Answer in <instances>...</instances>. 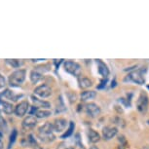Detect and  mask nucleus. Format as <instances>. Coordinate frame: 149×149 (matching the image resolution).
<instances>
[{"mask_svg":"<svg viewBox=\"0 0 149 149\" xmlns=\"http://www.w3.org/2000/svg\"><path fill=\"white\" fill-rule=\"evenodd\" d=\"M97 97V93L95 91H85L81 94V100L82 102H88V100H94Z\"/></svg>","mask_w":149,"mask_h":149,"instance_id":"16","label":"nucleus"},{"mask_svg":"<svg viewBox=\"0 0 149 149\" xmlns=\"http://www.w3.org/2000/svg\"><path fill=\"white\" fill-rule=\"evenodd\" d=\"M42 79V74L39 73L37 70H32L30 72V80H31L32 83H38L39 81Z\"/></svg>","mask_w":149,"mask_h":149,"instance_id":"20","label":"nucleus"},{"mask_svg":"<svg viewBox=\"0 0 149 149\" xmlns=\"http://www.w3.org/2000/svg\"><path fill=\"white\" fill-rule=\"evenodd\" d=\"M106 81H107V80H106V79L102 80V85H100V86H98L97 88H98V89H102V87H104V86L106 85Z\"/></svg>","mask_w":149,"mask_h":149,"instance_id":"27","label":"nucleus"},{"mask_svg":"<svg viewBox=\"0 0 149 149\" xmlns=\"http://www.w3.org/2000/svg\"><path fill=\"white\" fill-rule=\"evenodd\" d=\"M74 127H75L74 123H73V122H70L68 130H67V132H66L65 134H63V136H61V139H65V137H68V136H71L72 133H73V131H74Z\"/></svg>","mask_w":149,"mask_h":149,"instance_id":"21","label":"nucleus"},{"mask_svg":"<svg viewBox=\"0 0 149 149\" xmlns=\"http://www.w3.org/2000/svg\"><path fill=\"white\" fill-rule=\"evenodd\" d=\"M118 134V129L116 127H111V126H107L104 127L102 130V137L105 140H110L113 137H115Z\"/></svg>","mask_w":149,"mask_h":149,"instance_id":"10","label":"nucleus"},{"mask_svg":"<svg viewBox=\"0 0 149 149\" xmlns=\"http://www.w3.org/2000/svg\"><path fill=\"white\" fill-rule=\"evenodd\" d=\"M125 81H131V82H134V83L139 84V85H143L145 82V79H144V77H143L142 73L140 72L139 70H136V71L131 72L130 74L125 78Z\"/></svg>","mask_w":149,"mask_h":149,"instance_id":"5","label":"nucleus"},{"mask_svg":"<svg viewBox=\"0 0 149 149\" xmlns=\"http://www.w3.org/2000/svg\"><path fill=\"white\" fill-rule=\"evenodd\" d=\"M38 136L43 140V141L50 142L55 139L54 129H53V124L47 122L43 126H41L38 130Z\"/></svg>","mask_w":149,"mask_h":149,"instance_id":"1","label":"nucleus"},{"mask_svg":"<svg viewBox=\"0 0 149 149\" xmlns=\"http://www.w3.org/2000/svg\"><path fill=\"white\" fill-rule=\"evenodd\" d=\"M148 124H149V120H148Z\"/></svg>","mask_w":149,"mask_h":149,"instance_id":"31","label":"nucleus"},{"mask_svg":"<svg viewBox=\"0 0 149 149\" xmlns=\"http://www.w3.org/2000/svg\"><path fill=\"white\" fill-rule=\"evenodd\" d=\"M148 106H149V98L148 95H146V93L141 92L139 95V98L136 100V108L139 112H140L141 114H145L148 110Z\"/></svg>","mask_w":149,"mask_h":149,"instance_id":"3","label":"nucleus"},{"mask_svg":"<svg viewBox=\"0 0 149 149\" xmlns=\"http://www.w3.org/2000/svg\"><path fill=\"white\" fill-rule=\"evenodd\" d=\"M0 149H3V142L1 140V137H0Z\"/></svg>","mask_w":149,"mask_h":149,"instance_id":"28","label":"nucleus"},{"mask_svg":"<svg viewBox=\"0 0 149 149\" xmlns=\"http://www.w3.org/2000/svg\"><path fill=\"white\" fill-rule=\"evenodd\" d=\"M7 123H6V121H5V119L3 117L0 115V130H2L3 132H6L7 131Z\"/></svg>","mask_w":149,"mask_h":149,"instance_id":"23","label":"nucleus"},{"mask_svg":"<svg viewBox=\"0 0 149 149\" xmlns=\"http://www.w3.org/2000/svg\"><path fill=\"white\" fill-rule=\"evenodd\" d=\"M6 85V82H5V78L2 76L1 74H0V89L3 88Z\"/></svg>","mask_w":149,"mask_h":149,"instance_id":"26","label":"nucleus"},{"mask_svg":"<svg viewBox=\"0 0 149 149\" xmlns=\"http://www.w3.org/2000/svg\"><path fill=\"white\" fill-rule=\"evenodd\" d=\"M14 106L12 103L6 102V100H0V111L4 112L5 114H12L14 112Z\"/></svg>","mask_w":149,"mask_h":149,"instance_id":"13","label":"nucleus"},{"mask_svg":"<svg viewBox=\"0 0 149 149\" xmlns=\"http://www.w3.org/2000/svg\"><path fill=\"white\" fill-rule=\"evenodd\" d=\"M26 72L24 69H19L14 71L9 76V84L12 87H19L26 80Z\"/></svg>","mask_w":149,"mask_h":149,"instance_id":"2","label":"nucleus"},{"mask_svg":"<svg viewBox=\"0 0 149 149\" xmlns=\"http://www.w3.org/2000/svg\"><path fill=\"white\" fill-rule=\"evenodd\" d=\"M34 94L39 97H49L52 95V89L47 85H40L34 89Z\"/></svg>","mask_w":149,"mask_h":149,"instance_id":"6","label":"nucleus"},{"mask_svg":"<svg viewBox=\"0 0 149 149\" xmlns=\"http://www.w3.org/2000/svg\"><path fill=\"white\" fill-rule=\"evenodd\" d=\"M85 110H86L87 115L92 118L97 117L100 114V107L94 102L87 103L85 106Z\"/></svg>","mask_w":149,"mask_h":149,"instance_id":"7","label":"nucleus"},{"mask_svg":"<svg viewBox=\"0 0 149 149\" xmlns=\"http://www.w3.org/2000/svg\"><path fill=\"white\" fill-rule=\"evenodd\" d=\"M69 149H85V146H84L81 142H77L73 147L69 148Z\"/></svg>","mask_w":149,"mask_h":149,"instance_id":"25","label":"nucleus"},{"mask_svg":"<svg viewBox=\"0 0 149 149\" xmlns=\"http://www.w3.org/2000/svg\"><path fill=\"white\" fill-rule=\"evenodd\" d=\"M0 137H2V133H0Z\"/></svg>","mask_w":149,"mask_h":149,"instance_id":"30","label":"nucleus"},{"mask_svg":"<svg viewBox=\"0 0 149 149\" xmlns=\"http://www.w3.org/2000/svg\"><path fill=\"white\" fill-rule=\"evenodd\" d=\"M29 103L26 100H24V102H19L18 105L16 106L15 109H14V112L18 117H24V115L26 114V112L29 111Z\"/></svg>","mask_w":149,"mask_h":149,"instance_id":"9","label":"nucleus"},{"mask_svg":"<svg viewBox=\"0 0 149 149\" xmlns=\"http://www.w3.org/2000/svg\"><path fill=\"white\" fill-rule=\"evenodd\" d=\"M66 120L63 119V118H58V119L55 120L54 124H53V129H54V132H57V133H61L65 130L66 128Z\"/></svg>","mask_w":149,"mask_h":149,"instance_id":"12","label":"nucleus"},{"mask_svg":"<svg viewBox=\"0 0 149 149\" xmlns=\"http://www.w3.org/2000/svg\"><path fill=\"white\" fill-rule=\"evenodd\" d=\"M0 97L6 98V100H13V102H16L17 98L19 97L18 95H14V93L11 91V90H8V89L5 90V91L1 94V95H0Z\"/></svg>","mask_w":149,"mask_h":149,"instance_id":"18","label":"nucleus"},{"mask_svg":"<svg viewBox=\"0 0 149 149\" xmlns=\"http://www.w3.org/2000/svg\"><path fill=\"white\" fill-rule=\"evenodd\" d=\"M51 114L52 112L48 109H39L34 107V106H32L31 111H30V115H34L36 118H47Z\"/></svg>","mask_w":149,"mask_h":149,"instance_id":"11","label":"nucleus"},{"mask_svg":"<svg viewBox=\"0 0 149 149\" xmlns=\"http://www.w3.org/2000/svg\"><path fill=\"white\" fill-rule=\"evenodd\" d=\"M91 149H98V148L97 147V146H92V147H91Z\"/></svg>","mask_w":149,"mask_h":149,"instance_id":"29","label":"nucleus"},{"mask_svg":"<svg viewBox=\"0 0 149 149\" xmlns=\"http://www.w3.org/2000/svg\"><path fill=\"white\" fill-rule=\"evenodd\" d=\"M32 102L34 103V107L36 108H39V109H48L51 107V104H50L49 102H44V100H39L37 97H32Z\"/></svg>","mask_w":149,"mask_h":149,"instance_id":"14","label":"nucleus"},{"mask_svg":"<svg viewBox=\"0 0 149 149\" xmlns=\"http://www.w3.org/2000/svg\"><path fill=\"white\" fill-rule=\"evenodd\" d=\"M88 137H89V141L92 143H97L100 141V136L97 132H95V130H89L88 132Z\"/></svg>","mask_w":149,"mask_h":149,"instance_id":"17","label":"nucleus"},{"mask_svg":"<svg viewBox=\"0 0 149 149\" xmlns=\"http://www.w3.org/2000/svg\"><path fill=\"white\" fill-rule=\"evenodd\" d=\"M64 70L73 76H80V74L82 73L80 64L71 61H67L64 63Z\"/></svg>","mask_w":149,"mask_h":149,"instance_id":"4","label":"nucleus"},{"mask_svg":"<svg viewBox=\"0 0 149 149\" xmlns=\"http://www.w3.org/2000/svg\"><path fill=\"white\" fill-rule=\"evenodd\" d=\"M6 63L8 64H10L12 67H15V68H17V67H19L22 64V61H19V60H6Z\"/></svg>","mask_w":149,"mask_h":149,"instance_id":"22","label":"nucleus"},{"mask_svg":"<svg viewBox=\"0 0 149 149\" xmlns=\"http://www.w3.org/2000/svg\"><path fill=\"white\" fill-rule=\"evenodd\" d=\"M97 63L98 73L103 77H107L109 75V69L107 68V66L105 65V63L100 60H97Z\"/></svg>","mask_w":149,"mask_h":149,"instance_id":"15","label":"nucleus"},{"mask_svg":"<svg viewBox=\"0 0 149 149\" xmlns=\"http://www.w3.org/2000/svg\"><path fill=\"white\" fill-rule=\"evenodd\" d=\"M16 139H17V130H13L12 134H11V136H10V139H9V149L11 148L13 143L15 142Z\"/></svg>","mask_w":149,"mask_h":149,"instance_id":"24","label":"nucleus"},{"mask_svg":"<svg viewBox=\"0 0 149 149\" xmlns=\"http://www.w3.org/2000/svg\"><path fill=\"white\" fill-rule=\"evenodd\" d=\"M78 82H79V87H80V88H82V89L90 88V87L93 85L92 80H90L89 78H86V77L80 78Z\"/></svg>","mask_w":149,"mask_h":149,"instance_id":"19","label":"nucleus"},{"mask_svg":"<svg viewBox=\"0 0 149 149\" xmlns=\"http://www.w3.org/2000/svg\"><path fill=\"white\" fill-rule=\"evenodd\" d=\"M36 125H37V118H36L34 115H29L27 117L24 118L22 124V128L27 131L34 129Z\"/></svg>","mask_w":149,"mask_h":149,"instance_id":"8","label":"nucleus"}]
</instances>
